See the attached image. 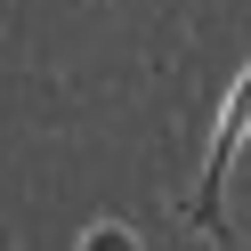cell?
I'll use <instances>...</instances> for the list:
<instances>
[{"mask_svg": "<svg viewBox=\"0 0 251 251\" xmlns=\"http://www.w3.org/2000/svg\"><path fill=\"white\" fill-rule=\"evenodd\" d=\"M243 138H251V57H243V73L227 81V98H219V122H211V146H202V186L186 195V227H202V243H227V170H235V154H243Z\"/></svg>", "mask_w": 251, "mask_h": 251, "instance_id": "1", "label": "cell"}, {"mask_svg": "<svg viewBox=\"0 0 251 251\" xmlns=\"http://www.w3.org/2000/svg\"><path fill=\"white\" fill-rule=\"evenodd\" d=\"M73 251H138V235L122 227V219H98V227H89V235H81Z\"/></svg>", "mask_w": 251, "mask_h": 251, "instance_id": "2", "label": "cell"}]
</instances>
